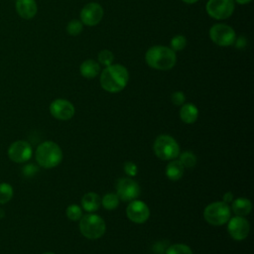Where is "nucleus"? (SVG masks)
Listing matches in <instances>:
<instances>
[{
	"instance_id": "nucleus-1",
	"label": "nucleus",
	"mask_w": 254,
	"mask_h": 254,
	"mask_svg": "<svg viewBox=\"0 0 254 254\" xmlns=\"http://www.w3.org/2000/svg\"><path fill=\"white\" fill-rule=\"evenodd\" d=\"M129 72L122 64L105 66L100 74V85L107 92L116 93L125 88L128 83Z\"/></svg>"
},
{
	"instance_id": "nucleus-2",
	"label": "nucleus",
	"mask_w": 254,
	"mask_h": 254,
	"mask_svg": "<svg viewBox=\"0 0 254 254\" xmlns=\"http://www.w3.org/2000/svg\"><path fill=\"white\" fill-rule=\"evenodd\" d=\"M147 64L155 69L168 70L175 66L177 63L176 53L165 46L151 47L145 54Z\"/></svg>"
},
{
	"instance_id": "nucleus-3",
	"label": "nucleus",
	"mask_w": 254,
	"mask_h": 254,
	"mask_svg": "<svg viewBox=\"0 0 254 254\" xmlns=\"http://www.w3.org/2000/svg\"><path fill=\"white\" fill-rule=\"evenodd\" d=\"M35 157L39 166L45 169H52L61 164L63 151L57 143L45 141L37 147Z\"/></svg>"
},
{
	"instance_id": "nucleus-4",
	"label": "nucleus",
	"mask_w": 254,
	"mask_h": 254,
	"mask_svg": "<svg viewBox=\"0 0 254 254\" xmlns=\"http://www.w3.org/2000/svg\"><path fill=\"white\" fill-rule=\"evenodd\" d=\"M106 230V224L103 218L94 213L90 212L82 215L79 219V231L88 239H98L104 235Z\"/></svg>"
},
{
	"instance_id": "nucleus-5",
	"label": "nucleus",
	"mask_w": 254,
	"mask_h": 254,
	"mask_svg": "<svg viewBox=\"0 0 254 254\" xmlns=\"http://www.w3.org/2000/svg\"><path fill=\"white\" fill-rule=\"evenodd\" d=\"M155 155L164 161L174 160L179 157L181 150L178 142L170 135H159L154 142Z\"/></svg>"
},
{
	"instance_id": "nucleus-6",
	"label": "nucleus",
	"mask_w": 254,
	"mask_h": 254,
	"mask_svg": "<svg viewBox=\"0 0 254 254\" xmlns=\"http://www.w3.org/2000/svg\"><path fill=\"white\" fill-rule=\"evenodd\" d=\"M231 215L228 203L224 201H214L209 203L203 210V217L211 225L219 226L225 224Z\"/></svg>"
},
{
	"instance_id": "nucleus-7",
	"label": "nucleus",
	"mask_w": 254,
	"mask_h": 254,
	"mask_svg": "<svg viewBox=\"0 0 254 254\" xmlns=\"http://www.w3.org/2000/svg\"><path fill=\"white\" fill-rule=\"evenodd\" d=\"M210 40L219 47H228L234 44L236 34L234 30L226 24H214L209 29Z\"/></svg>"
},
{
	"instance_id": "nucleus-8",
	"label": "nucleus",
	"mask_w": 254,
	"mask_h": 254,
	"mask_svg": "<svg viewBox=\"0 0 254 254\" xmlns=\"http://www.w3.org/2000/svg\"><path fill=\"white\" fill-rule=\"evenodd\" d=\"M141 189L139 184L130 177L121 178L116 183V194L123 201H131L137 199L140 195Z\"/></svg>"
},
{
	"instance_id": "nucleus-9",
	"label": "nucleus",
	"mask_w": 254,
	"mask_h": 254,
	"mask_svg": "<svg viewBox=\"0 0 254 254\" xmlns=\"http://www.w3.org/2000/svg\"><path fill=\"white\" fill-rule=\"evenodd\" d=\"M207 14L216 20L229 18L234 11L233 0H208L205 6Z\"/></svg>"
},
{
	"instance_id": "nucleus-10",
	"label": "nucleus",
	"mask_w": 254,
	"mask_h": 254,
	"mask_svg": "<svg viewBox=\"0 0 254 254\" xmlns=\"http://www.w3.org/2000/svg\"><path fill=\"white\" fill-rule=\"evenodd\" d=\"M33 149L30 143L24 140L13 142L8 148V157L14 163H25L31 159Z\"/></svg>"
},
{
	"instance_id": "nucleus-11",
	"label": "nucleus",
	"mask_w": 254,
	"mask_h": 254,
	"mask_svg": "<svg viewBox=\"0 0 254 254\" xmlns=\"http://www.w3.org/2000/svg\"><path fill=\"white\" fill-rule=\"evenodd\" d=\"M126 215L132 222L141 224L146 222L150 217V209L144 201L134 199L129 201L126 207Z\"/></svg>"
},
{
	"instance_id": "nucleus-12",
	"label": "nucleus",
	"mask_w": 254,
	"mask_h": 254,
	"mask_svg": "<svg viewBox=\"0 0 254 254\" xmlns=\"http://www.w3.org/2000/svg\"><path fill=\"white\" fill-rule=\"evenodd\" d=\"M226 223L227 231L233 239L240 241L248 236L250 231V224L244 216L235 215L234 217H230Z\"/></svg>"
},
{
	"instance_id": "nucleus-13",
	"label": "nucleus",
	"mask_w": 254,
	"mask_h": 254,
	"mask_svg": "<svg viewBox=\"0 0 254 254\" xmlns=\"http://www.w3.org/2000/svg\"><path fill=\"white\" fill-rule=\"evenodd\" d=\"M103 18V8L95 2L87 3L80 11V21L86 26H95Z\"/></svg>"
},
{
	"instance_id": "nucleus-14",
	"label": "nucleus",
	"mask_w": 254,
	"mask_h": 254,
	"mask_svg": "<svg viewBox=\"0 0 254 254\" xmlns=\"http://www.w3.org/2000/svg\"><path fill=\"white\" fill-rule=\"evenodd\" d=\"M50 112L59 120H68L74 115V106L66 99L58 98L50 104Z\"/></svg>"
},
{
	"instance_id": "nucleus-15",
	"label": "nucleus",
	"mask_w": 254,
	"mask_h": 254,
	"mask_svg": "<svg viewBox=\"0 0 254 254\" xmlns=\"http://www.w3.org/2000/svg\"><path fill=\"white\" fill-rule=\"evenodd\" d=\"M15 8L18 15L26 20L34 18L38 11V6L35 0H16Z\"/></svg>"
},
{
	"instance_id": "nucleus-16",
	"label": "nucleus",
	"mask_w": 254,
	"mask_h": 254,
	"mask_svg": "<svg viewBox=\"0 0 254 254\" xmlns=\"http://www.w3.org/2000/svg\"><path fill=\"white\" fill-rule=\"evenodd\" d=\"M101 205L100 196L93 191L86 192L81 198V208L85 210L87 213L95 212L99 209Z\"/></svg>"
},
{
	"instance_id": "nucleus-17",
	"label": "nucleus",
	"mask_w": 254,
	"mask_h": 254,
	"mask_svg": "<svg viewBox=\"0 0 254 254\" xmlns=\"http://www.w3.org/2000/svg\"><path fill=\"white\" fill-rule=\"evenodd\" d=\"M180 118L186 124H192L198 118V109L192 103L183 104L180 109Z\"/></svg>"
},
{
	"instance_id": "nucleus-18",
	"label": "nucleus",
	"mask_w": 254,
	"mask_h": 254,
	"mask_svg": "<svg viewBox=\"0 0 254 254\" xmlns=\"http://www.w3.org/2000/svg\"><path fill=\"white\" fill-rule=\"evenodd\" d=\"M231 209L235 215L246 216L252 210V202L246 197H238L231 201Z\"/></svg>"
},
{
	"instance_id": "nucleus-19",
	"label": "nucleus",
	"mask_w": 254,
	"mask_h": 254,
	"mask_svg": "<svg viewBox=\"0 0 254 254\" xmlns=\"http://www.w3.org/2000/svg\"><path fill=\"white\" fill-rule=\"evenodd\" d=\"M80 74L87 78H93L100 72V65L93 60H85L79 66Z\"/></svg>"
},
{
	"instance_id": "nucleus-20",
	"label": "nucleus",
	"mask_w": 254,
	"mask_h": 254,
	"mask_svg": "<svg viewBox=\"0 0 254 254\" xmlns=\"http://www.w3.org/2000/svg\"><path fill=\"white\" fill-rule=\"evenodd\" d=\"M184 166L179 160H171V162L166 166V176L171 181H179L184 175Z\"/></svg>"
},
{
	"instance_id": "nucleus-21",
	"label": "nucleus",
	"mask_w": 254,
	"mask_h": 254,
	"mask_svg": "<svg viewBox=\"0 0 254 254\" xmlns=\"http://www.w3.org/2000/svg\"><path fill=\"white\" fill-rule=\"evenodd\" d=\"M119 200L120 199L116 193L107 192L101 198V204L105 209L113 210V209L117 208V206L119 205Z\"/></svg>"
},
{
	"instance_id": "nucleus-22",
	"label": "nucleus",
	"mask_w": 254,
	"mask_h": 254,
	"mask_svg": "<svg viewBox=\"0 0 254 254\" xmlns=\"http://www.w3.org/2000/svg\"><path fill=\"white\" fill-rule=\"evenodd\" d=\"M13 188L8 183L0 184V204H5L13 197Z\"/></svg>"
},
{
	"instance_id": "nucleus-23",
	"label": "nucleus",
	"mask_w": 254,
	"mask_h": 254,
	"mask_svg": "<svg viewBox=\"0 0 254 254\" xmlns=\"http://www.w3.org/2000/svg\"><path fill=\"white\" fill-rule=\"evenodd\" d=\"M179 161L182 163L184 168H192L196 164V157L192 152L186 151V152L180 153Z\"/></svg>"
},
{
	"instance_id": "nucleus-24",
	"label": "nucleus",
	"mask_w": 254,
	"mask_h": 254,
	"mask_svg": "<svg viewBox=\"0 0 254 254\" xmlns=\"http://www.w3.org/2000/svg\"><path fill=\"white\" fill-rule=\"evenodd\" d=\"M166 254H192V250L187 244L175 243L167 248Z\"/></svg>"
},
{
	"instance_id": "nucleus-25",
	"label": "nucleus",
	"mask_w": 254,
	"mask_h": 254,
	"mask_svg": "<svg viewBox=\"0 0 254 254\" xmlns=\"http://www.w3.org/2000/svg\"><path fill=\"white\" fill-rule=\"evenodd\" d=\"M65 213L69 220L78 221L82 216V208L77 204H70L66 207Z\"/></svg>"
},
{
	"instance_id": "nucleus-26",
	"label": "nucleus",
	"mask_w": 254,
	"mask_h": 254,
	"mask_svg": "<svg viewBox=\"0 0 254 254\" xmlns=\"http://www.w3.org/2000/svg\"><path fill=\"white\" fill-rule=\"evenodd\" d=\"M186 46H187V39L183 35H177L173 37L171 40V49L174 52L182 51L186 48Z\"/></svg>"
},
{
	"instance_id": "nucleus-27",
	"label": "nucleus",
	"mask_w": 254,
	"mask_h": 254,
	"mask_svg": "<svg viewBox=\"0 0 254 254\" xmlns=\"http://www.w3.org/2000/svg\"><path fill=\"white\" fill-rule=\"evenodd\" d=\"M82 23L79 20H71L66 26V31L70 36H77L82 32Z\"/></svg>"
},
{
	"instance_id": "nucleus-28",
	"label": "nucleus",
	"mask_w": 254,
	"mask_h": 254,
	"mask_svg": "<svg viewBox=\"0 0 254 254\" xmlns=\"http://www.w3.org/2000/svg\"><path fill=\"white\" fill-rule=\"evenodd\" d=\"M113 60H114V56H113L112 52L109 50H102L98 54V61L104 66H108V65L112 64Z\"/></svg>"
},
{
	"instance_id": "nucleus-29",
	"label": "nucleus",
	"mask_w": 254,
	"mask_h": 254,
	"mask_svg": "<svg viewBox=\"0 0 254 254\" xmlns=\"http://www.w3.org/2000/svg\"><path fill=\"white\" fill-rule=\"evenodd\" d=\"M123 168H124L125 174H126L128 177H130V178L136 176L137 173H138V167H137V165H136L135 163H133V162H130V161L125 162Z\"/></svg>"
},
{
	"instance_id": "nucleus-30",
	"label": "nucleus",
	"mask_w": 254,
	"mask_h": 254,
	"mask_svg": "<svg viewBox=\"0 0 254 254\" xmlns=\"http://www.w3.org/2000/svg\"><path fill=\"white\" fill-rule=\"evenodd\" d=\"M171 100H172L173 104L178 105V106H182L186 101L185 93L182 92V91H175L171 95Z\"/></svg>"
},
{
	"instance_id": "nucleus-31",
	"label": "nucleus",
	"mask_w": 254,
	"mask_h": 254,
	"mask_svg": "<svg viewBox=\"0 0 254 254\" xmlns=\"http://www.w3.org/2000/svg\"><path fill=\"white\" fill-rule=\"evenodd\" d=\"M245 40H246V39L243 38V37H239V38L235 39L234 43H235V45H236V48H239V49L243 48V47L245 46V44H246V41H245Z\"/></svg>"
},
{
	"instance_id": "nucleus-32",
	"label": "nucleus",
	"mask_w": 254,
	"mask_h": 254,
	"mask_svg": "<svg viewBox=\"0 0 254 254\" xmlns=\"http://www.w3.org/2000/svg\"><path fill=\"white\" fill-rule=\"evenodd\" d=\"M232 200H233V194H232V192L227 191L226 193H224V195H223V200H222V201H224V202H226V203H229V202H231Z\"/></svg>"
},
{
	"instance_id": "nucleus-33",
	"label": "nucleus",
	"mask_w": 254,
	"mask_h": 254,
	"mask_svg": "<svg viewBox=\"0 0 254 254\" xmlns=\"http://www.w3.org/2000/svg\"><path fill=\"white\" fill-rule=\"evenodd\" d=\"M233 1H235V2H237V3H239V4H247V3H249L251 0H233Z\"/></svg>"
},
{
	"instance_id": "nucleus-34",
	"label": "nucleus",
	"mask_w": 254,
	"mask_h": 254,
	"mask_svg": "<svg viewBox=\"0 0 254 254\" xmlns=\"http://www.w3.org/2000/svg\"><path fill=\"white\" fill-rule=\"evenodd\" d=\"M182 1L185 3H188V4H193V3L197 2L198 0H182Z\"/></svg>"
},
{
	"instance_id": "nucleus-35",
	"label": "nucleus",
	"mask_w": 254,
	"mask_h": 254,
	"mask_svg": "<svg viewBox=\"0 0 254 254\" xmlns=\"http://www.w3.org/2000/svg\"><path fill=\"white\" fill-rule=\"evenodd\" d=\"M43 254H56V253H53V252H45Z\"/></svg>"
}]
</instances>
